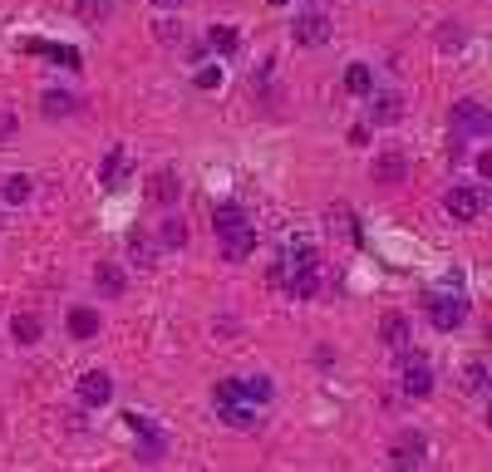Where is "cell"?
Segmentation results:
<instances>
[{
  "label": "cell",
  "mask_w": 492,
  "mask_h": 472,
  "mask_svg": "<svg viewBox=\"0 0 492 472\" xmlns=\"http://www.w3.org/2000/svg\"><path fill=\"white\" fill-rule=\"evenodd\" d=\"M212 226H216V241H222L226 261H246V256L256 251V226L236 202H216L212 206Z\"/></svg>",
  "instance_id": "obj_1"
},
{
  "label": "cell",
  "mask_w": 492,
  "mask_h": 472,
  "mask_svg": "<svg viewBox=\"0 0 492 472\" xmlns=\"http://www.w3.org/2000/svg\"><path fill=\"white\" fill-rule=\"evenodd\" d=\"M443 206H448V216H458V222H478L488 197H482V187H472V182H453L448 192H443Z\"/></svg>",
  "instance_id": "obj_2"
},
{
  "label": "cell",
  "mask_w": 492,
  "mask_h": 472,
  "mask_svg": "<svg viewBox=\"0 0 492 472\" xmlns=\"http://www.w3.org/2000/svg\"><path fill=\"white\" fill-rule=\"evenodd\" d=\"M423 458H428V438H423V433H399V438H394V448H389L394 472H419Z\"/></svg>",
  "instance_id": "obj_3"
},
{
  "label": "cell",
  "mask_w": 492,
  "mask_h": 472,
  "mask_svg": "<svg viewBox=\"0 0 492 472\" xmlns=\"http://www.w3.org/2000/svg\"><path fill=\"white\" fill-rule=\"evenodd\" d=\"M448 118H453V133H462V138H482L492 128V114L478 104V98H458Z\"/></svg>",
  "instance_id": "obj_4"
},
{
  "label": "cell",
  "mask_w": 492,
  "mask_h": 472,
  "mask_svg": "<svg viewBox=\"0 0 492 472\" xmlns=\"http://www.w3.org/2000/svg\"><path fill=\"white\" fill-rule=\"evenodd\" d=\"M291 35H295V45L315 49V45H325V39L335 35V25H330V15H320V10H301L295 25H291Z\"/></svg>",
  "instance_id": "obj_5"
},
{
  "label": "cell",
  "mask_w": 492,
  "mask_h": 472,
  "mask_svg": "<svg viewBox=\"0 0 492 472\" xmlns=\"http://www.w3.org/2000/svg\"><path fill=\"white\" fill-rule=\"evenodd\" d=\"M428 320L438 324V330H462V324H468V300H462V295H433Z\"/></svg>",
  "instance_id": "obj_6"
},
{
  "label": "cell",
  "mask_w": 492,
  "mask_h": 472,
  "mask_svg": "<svg viewBox=\"0 0 492 472\" xmlns=\"http://www.w3.org/2000/svg\"><path fill=\"white\" fill-rule=\"evenodd\" d=\"M79 403H84V409H104L108 399H114V379H108L104 369H89V374H79Z\"/></svg>",
  "instance_id": "obj_7"
},
{
  "label": "cell",
  "mask_w": 492,
  "mask_h": 472,
  "mask_svg": "<svg viewBox=\"0 0 492 472\" xmlns=\"http://www.w3.org/2000/svg\"><path fill=\"white\" fill-rule=\"evenodd\" d=\"M148 197H153L157 206H173L177 197H182V177H177V167H157V173H148Z\"/></svg>",
  "instance_id": "obj_8"
},
{
  "label": "cell",
  "mask_w": 492,
  "mask_h": 472,
  "mask_svg": "<svg viewBox=\"0 0 492 472\" xmlns=\"http://www.w3.org/2000/svg\"><path fill=\"white\" fill-rule=\"evenodd\" d=\"M403 118V94H394V88H384V94H369V123H399Z\"/></svg>",
  "instance_id": "obj_9"
},
{
  "label": "cell",
  "mask_w": 492,
  "mask_h": 472,
  "mask_svg": "<svg viewBox=\"0 0 492 472\" xmlns=\"http://www.w3.org/2000/svg\"><path fill=\"white\" fill-rule=\"evenodd\" d=\"M369 173H374V182H399V177L409 173V157H403L399 148H384V153L374 157V167H369Z\"/></svg>",
  "instance_id": "obj_10"
},
{
  "label": "cell",
  "mask_w": 492,
  "mask_h": 472,
  "mask_svg": "<svg viewBox=\"0 0 492 472\" xmlns=\"http://www.w3.org/2000/svg\"><path fill=\"white\" fill-rule=\"evenodd\" d=\"M94 285H98V295H123L128 291L123 266H118V261H98L94 266Z\"/></svg>",
  "instance_id": "obj_11"
},
{
  "label": "cell",
  "mask_w": 492,
  "mask_h": 472,
  "mask_svg": "<svg viewBox=\"0 0 492 472\" xmlns=\"http://www.w3.org/2000/svg\"><path fill=\"white\" fill-rule=\"evenodd\" d=\"M384 344H389V350L394 354H399V350H409V344H413V330H409V315H389V320H384Z\"/></svg>",
  "instance_id": "obj_12"
},
{
  "label": "cell",
  "mask_w": 492,
  "mask_h": 472,
  "mask_svg": "<svg viewBox=\"0 0 492 472\" xmlns=\"http://www.w3.org/2000/svg\"><path fill=\"white\" fill-rule=\"evenodd\" d=\"M242 393H246V403H251V409H266V403L276 399L271 374H251V379H242Z\"/></svg>",
  "instance_id": "obj_13"
},
{
  "label": "cell",
  "mask_w": 492,
  "mask_h": 472,
  "mask_svg": "<svg viewBox=\"0 0 492 472\" xmlns=\"http://www.w3.org/2000/svg\"><path fill=\"white\" fill-rule=\"evenodd\" d=\"M488 364L482 359H468L462 364V393H468V399H482V393H488Z\"/></svg>",
  "instance_id": "obj_14"
},
{
  "label": "cell",
  "mask_w": 492,
  "mask_h": 472,
  "mask_svg": "<svg viewBox=\"0 0 492 472\" xmlns=\"http://www.w3.org/2000/svg\"><path fill=\"white\" fill-rule=\"evenodd\" d=\"M69 334H74V340H94L98 334V310L74 305V310H69Z\"/></svg>",
  "instance_id": "obj_15"
},
{
  "label": "cell",
  "mask_w": 492,
  "mask_h": 472,
  "mask_svg": "<svg viewBox=\"0 0 492 472\" xmlns=\"http://www.w3.org/2000/svg\"><path fill=\"white\" fill-rule=\"evenodd\" d=\"M39 114H45V118H64V114H74V98H69L64 88H45V94H39Z\"/></svg>",
  "instance_id": "obj_16"
},
{
  "label": "cell",
  "mask_w": 492,
  "mask_h": 472,
  "mask_svg": "<svg viewBox=\"0 0 492 472\" xmlns=\"http://www.w3.org/2000/svg\"><path fill=\"white\" fill-rule=\"evenodd\" d=\"M123 173H128V153H123V148H114V153L104 157V167H98V182L118 187V182H123Z\"/></svg>",
  "instance_id": "obj_17"
},
{
  "label": "cell",
  "mask_w": 492,
  "mask_h": 472,
  "mask_svg": "<svg viewBox=\"0 0 492 472\" xmlns=\"http://www.w3.org/2000/svg\"><path fill=\"white\" fill-rule=\"evenodd\" d=\"M344 88L360 94V98H369L374 94V69L369 64H350V69H344Z\"/></svg>",
  "instance_id": "obj_18"
},
{
  "label": "cell",
  "mask_w": 492,
  "mask_h": 472,
  "mask_svg": "<svg viewBox=\"0 0 492 472\" xmlns=\"http://www.w3.org/2000/svg\"><path fill=\"white\" fill-rule=\"evenodd\" d=\"M236 45H242V35H236L232 25H212V30H207V49H216V55H236Z\"/></svg>",
  "instance_id": "obj_19"
},
{
  "label": "cell",
  "mask_w": 492,
  "mask_h": 472,
  "mask_svg": "<svg viewBox=\"0 0 492 472\" xmlns=\"http://www.w3.org/2000/svg\"><path fill=\"white\" fill-rule=\"evenodd\" d=\"M212 403H216V409H236V403H246V393H242V379H216V389H212Z\"/></svg>",
  "instance_id": "obj_20"
},
{
  "label": "cell",
  "mask_w": 492,
  "mask_h": 472,
  "mask_svg": "<svg viewBox=\"0 0 492 472\" xmlns=\"http://www.w3.org/2000/svg\"><path fill=\"white\" fill-rule=\"evenodd\" d=\"M10 334H15V344H35L39 334H45V324H39L35 315H15V320H10Z\"/></svg>",
  "instance_id": "obj_21"
},
{
  "label": "cell",
  "mask_w": 492,
  "mask_h": 472,
  "mask_svg": "<svg viewBox=\"0 0 492 472\" xmlns=\"http://www.w3.org/2000/svg\"><path fill=\"white\" fill-rule=\"evenodd\" d=\"M30 187H35V182H30L25 173H10L5 182H0V192H5V202H15V206H20V202L30 197Z\"/></svg>",
  "instance_id": "obj_22"
},
{
  "label": "cell",
  "mask_w": 492,
  "mask_h": 472,
  "mask_svg": "<svg viewBox=\"0 0 492 472\" xmlns=\"http://www.w3.org/2000/svg\"><path fill=\"white\" fill-rule=\"evenodd\" d=\"M222 413L226 423H232V428H256V409L251 403H236V409H216Z\"/></svg>",
  "instance_id": "obj_23"
},
{
  "label": "cell",
  "mask_w": 492,
  "mask_h": 472,
  "mask_svg": "<svg viewBox=\"0 0 492 472\" xmlns=\"http://www.w3.org/2000/svg\"><path fill=\"white\" fill-rule=\"evenodd\" d=\"M157 236H163V246H187V222H182V216H167Z\"/></svg>",
  "instance_id": "obj_24"
},
{
  "label": "cell",
  "mask_w": 492,
  "mask_h": 472,
  "mask_svg": "<svg viewBox=\"0 0 492 472\" xmlns=\"http://www.w3.org/2000/svg\"><path fill=\"white\" fill-rule=\"evenodd\" d=\"M128 256H133L138 266H153L157 261V251H153V241H148V236H133V241H128Z\"/></svg>",
  "instance_id": "obj_25"
},
{
  "label": "cell",
  "mask_w": 492,
  "mask_h": 472,
  "mask_svg": "<svg viewBox=\"0 0 492 472\" xmlns=\"http://www.w3.org/2000/svg\"><path fill=\"white\" fill-rule=\"evenodd\" d=\"M157 452H163V433L153 423H143V458H157Z\"/></svg>",
  "instance_id": "obj_26"
},
{
  "label": "cell",
  "mask_w": 492,
  "mask_h": 472,
  "mask_svg": "<svg viewBox=\"0 0 492 472\" xmlns=\"http://www.w3.org/2000/svg\"><path fill=\"white\" fill-rule=\"evenodd\" d=\"M192 84H197V88H216V84H222V69H212V64H207V69H197V79H192Z\"/></svg>",
  "instance_id": "obj_27"
},
{
  "label": "cell",
  "mask_w": 492,
  "mask_h": 472,
  "mask_svg": "<svg viewBox=\"0 0 492 472\" xmlns=\"http://www.w3.org/2000/svg\"><path fill=\"white\" fill-rule=\"evenodd\" d=\"M157 39H167V45H177V39H182V25H173V20H157Z\"/></svg>",
  "instance_id": "obj_28"
},
{
  "label": "cell",
  "mask_w": 492,
  "mask_h": 472,
  "mask_svg": "<svg viewBox=\"0 0 492 472\" xmlns=\"http://www.w3.org/2000/svg\"><path fill=\"white\" fill-rule=\"evenodd\" d=\"M0 138H15V114L10 108H0Z\"/></svg>",
  "instance_id": "obj_29"
},
{
  "label": "cell",
  "mask_w": 492,
  "mask_h": 472,
  "mask_svg": "<svg viewBox=\"0 0 492 472\" xmlns=\"http://www.w3.org/2000/svg\"><path fill=\"white\" fill-rule=\"evenodd\" d=\"M438 45H443V49H458V45H462V30H458V25H453V30H443V39H438Z\"/></svg>",
  "instance_id": "obj_30"
},
{
  "label": "cell",
  "mask_w": 492,
  "mask_h": 472,
  "mask_svg": "<svg viewBox=\"0 0 492 472\" xmlns=\"http://www.w3.org/2000/svg\"><path fill=\"white\" fill-rule=\"evenodd\" d=\"M157 5H163V10H177V5H182V0H157Z\"/></svg>",
  "instance_id": "obj_31"
},
{
  "label": "cell",
  "mask_w": 492,
  "mask_h": 472,
  "mask_svg": "<svg viewBox=\"0 0 492 472\" xmlns=\"http://www.w3.org/2000/svg\"><path fill=\"white\" fill-rule=\"evenodd\" d=\"M271 5H285V0H271Z\"/></svg>",
  "instance_id": "obj_32"
}]
</instances>
